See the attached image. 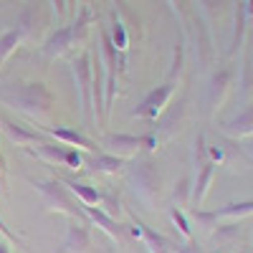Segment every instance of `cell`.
<instances>
[{
  "instance_id": "cell-10",
  "label": "cell",
  "mask_w": 253,
  "mask_h": 253,
  "mask_svg": "<svg viewBox=\"0 0 253 253\" xmlns=\"http://www.w3.org/2000/svg\"><path fill=\"white\" fill-rule=\"evenodd\" d=\"M74 41H76V36H74V28L71 26H61V28H56V33L46 41V56L48 58H56V56H63L71 46H74Z\"/></svg>"
},
{
  "instance_id": "cell-14",
  "label": "cell",
  "mask_w": 253,
  "mask_h": 253,
  "mask_svg": "<svg viewBox=\"0 0 253 253\" xmlns=\"http://www.w3.org/2000/svg\"><path fill=\"white\" fill-rule=\"evenodd\" d=\"M213 175H215V162H205V165L200 167L198 185H195V190H193V205H195V210L203 205L208 190H210V182H213Z\"/></svg>"
},
{
  "instance_id": "cell-29",
  "label": "cell",
  "mask_w": 253,
  "mask_h": 253,
  "mask_svg": "<svg viewBox=\"0 0 253 253\" xmlns=\"http://www.w3.org/2000/svg\"><path fill=\"white\" fill-rule=\"evenodd\" d=\"M248 13H251V15H253V0H251V8H248Z\"/></svg>"
},
{
  "instance_id": "cell-7",
  "label": "cell",
  "mask_w": 253,
  "mask_h": 253,
  "mask_svg": "<svg viewBox=\"0 0 253 253\" xmlns=\"http://www.w3.org/2000/svg\"><path fill=\"white\" fill-rule=\"evenodd\" d=\"M172 96V84H162V86L152 89L142 99V104L134 109V117H147V119H157V114H162V109L167 107V101Z\"/></svg>"
},
{
  "instance_id": "cell-25",
  "label": "cell",
  "mask_w": 253,
  "mask_h": 253,
  "mask_svg": "<svg viewBox=\"0 0 253 253\" xmlns=\"http://www.w3.org/2000/svg\"><path fill=\"white\" fill-rule=\"evenodd\" d=\"M0 236H3L8 243H18V236H15V233H10V228L5 225V220H3V218H0Z\"/></svg>"
},
{
  "instance_id": "cell-2",
  "label": "cell",
  "mask_w": 253,
  "mask_h": 253,
  "mask_svg": "<svg viewBox=\"0 0 253 253\" xmlns=\"http://www.w3.org/2000/svg\"><path fill=\"white\" fill-rule=\"evenodd\" d=\"M33 187L41 193V198H43V203H46L48 210H56V213L69 215L71 220H86L81 203L74 198V193L66 187V182H63V180H56V177L33 180Z\"/></svg>"
},
{
  "instance_id": "cell-9",
  "label": "cell",
  "mask_w": 253,
  "mask_h": 253,
  "mask_svg": "<svg viewBox=\"0 0 253 253\" xmlns=\"http://www.w3.org/2000/svg\"><path fill=\"white\" fill-rule=\"evenodd\" d=\"M43 132L61 139L63 144L69 147H79V150H86V152H96V142H91L86 134H81L79 129H69V126H43Z\"/></svg>"
},
{
  "instance_id": "cell-22",
  "label": "cell",
  "mask_w": 253,
  "mask_h": 253,
  "mask_svg": "<svg viewBox=\"0 0 253 253\" xmlns=\"http://www.w3.org/2000/svg\"><path fill=\"white\" fill-rule=\"evenodd\" d=\"M112 43H114L119 51L126 48V33H124V28H122V23H119L117 15H114V28H112Z\"/></svg>"
},
{
  "instance_id": "cell-13",
  "label": "cell",
  "mask_w": 253,
  "mask_h": 253,
  "mask_svg": "<svg viewBox=\"0 0 253 253\" xmlns=\"http://www.w3.org/2000/svg\"><path fill=\"white\" fill-rule=\"evenodd\" d=\"M3 132L8 134V139L18 147H23V144H36V142H43V134H38V132H31L28 126L23 124H15V122H3Z\"/></svg>"
},
{
  "instance_id": "cell-16",
  "label": "cell",
  "mask_w": 253,
  "mask_h": 253,
  "mask_svg": "<svg viewBox=\"0 0 253 253\" xmlns=\"http://www.w3.org/2000/svg\"><path fill=\"white\" fill-rule=\"evenodd\" d=\"M66 182V187L74 193V198H79L81 205H99L101 203V193L96 187L86 185V182H76V180H63Z\"/></svg>"
},
{
  "instance_id": "cell-17",
  "label": "cell",
  "mask_w": 253,
  "mask_h": 253,
  "mask_svg": "<svg viewBox=\"0 0 253 253\" xmlns=\"http://www.w3.org/2000/svg\"><path fill=\"white\" fill-rule=\"evenodd\" d=\"M142 241L150 253H172V241H167L165 236H160L157 230L142 225Z\"/></svg>"
},
{
  "instance_id": "cell-1",
  "label": "cell",
  "mask_w": 253,
  "mask_h": 253,
  "mask_svg": "<svg viewBox=\"0 0 253 253\" xmlns=\"http://www.w3.org/2000/svg\"><path fill=\"white\" fill-rule=\"evenodd\" d=\"M0 101L36 122L46 119L56 104V96L43 81H13L0 86Z\"/></svg>"
},
{
  "instance_id": "cell-24",
  "label": "cell",
  "mask_w": 253,
  "mask_h": 253,
  "mask_svg": "<svg viewBox=\"0 0 253 253\" xmlns=\"http://www.w3.org/2000/svg\"><path fill=\"white\" fill-rule=\"evenodd\" d=\"M63 15H66V0H53V18L63 20Z\"/></svg>"
},
{
  "instance_id": "cell-30",
  "label": "cell",
  "mask_w": 253,
  "mask_h": 253,
  "mask_svg": "<svg viewBox=\"0 0 253 253\" xmlns=\"http://www.w3.org/2000/svg\"><path fill=\"white\" fill-rule=\"evenodd\" d=\"M69 3H76V0H69Z\"/></svg>"
},
{
  "instance_id": "cell-3",
  "label": "cell",
  "mask_w": 253,
  "mask_h": 253,
  "mask_svg": "<svg viewBox=\"0 0 253 253\" xmlns=\"http://www.w3.org/2000/svg\"><path fill=\"white\" fill-rule=\"evenodd\" d=\"M71 71H74V79H76V86H79V96H81V114L84 119H91L96 122L94 117V107H91V99H94V69H91V56L89 53H81L74 63H71Z\"/></svg>"
},
{
  "instance_id": "cell-26",
  "label": "cell",
  "mask_w": 253,
  "mask_h": 253,
  "mask_svg": "<svg viewBox=\"0 0 253 253\" xmlns=\"http://www.w3.org/2000/svg\"><path fill=\"white\" fill-rule=\"evenodd\" d=\"M210 157H213V162H215V160L220 162V160H223V152H220V150H215V147H210Z\"/></svg>"
},
{
  "instance_id": "cell-15",
  "label": "cell",
  "mask_w": 253,
  "mask_h": 253,
  "mask_svg": "<svg viewBox=\"0 0 253 253\" xmlns=\"http://www.w3.org/2000/svg\"><path fill=\"white\" fill-rule=\"evenodd\" d=\"M246 215H253V200H243V203H230L220 210H213L215 220H241Z\"/></svg>"
},
{
  "instance_id": "cell-8",
  "label": "cell",
  "mask_w": 253,
  "mask_h": 253,
  "mask_svg": "<svg viewBox=\"0 0 253 253\" xmlns=\"http://www.w3.org/2000/svg\"><path fill=\"white\" fill-rule=\"evenodd\" d=\"M81 208H84V215H86V220L91 225L104 230V233H107L109 238H114V241H124V228L114 218H109L101 208H96V205H81Z\"/></svg>"
},
{
  "instance_id": "cell-4",
  "label": "cell",
  "mask_w": 253,
  "mask_h": 253,
  "mask_svg": "<svg viewBox=\"0 0 253 253\" xmlns=\"http://www.w3.org/2000/svg\"><path fill=\"white\" fill-rule=\"evenodd\" d=\"M101 147H104V152L126 160V157L137 155L139 150H155L157 139L152 134H144V137H134V134H107V137L101 139Z\"/></svg>"
},
{
  "instance_id": "cell-11",
  "label": "cell",
  "mask_w": 253,
  "mask_h": 253,
  "mask_svg": "<svg viewBox=\"0 0 253 253\" xmlns=\"http://www.w3.org/2000/svg\"><path fill=\"white\" fill-rule=\"evenodd\" d=\"M31 155L41 157L48 165H66L69 162V147L63 144H53V142H36L33 150H28Z\"/></svg>"
},
{
  "instance_id": "cell-19",
  "label": "cell",
  "mask_w": 253,
  "mask_h": 253,
  "mask_svg": "<svg viewBox=\"0 0 253 253\" xmlns=\"http://www.w3.org/2000/svg\"><path fill=\"white\" fill-rule=\"evenodd\" d=\"M20 36H23L20 31H8V33L0 36V63H5V61H8V56L18 48Z\"/></svg>"
},
{
  "instance_id": "cell-6",
  "label": "cell",
  "mask_w": 253,
  "mask_h": 253,
  "mask_svg": "<svg viewBox=\"0 0 253 253\" xmlns=\"http://www.w3.org/2000/svg\"><path fill=\"white\" fill-rule=\"evenodd\" d=\"M58 253H91V230L86 220H71Z\"/></svg>"
},
{
  "instance_id": "cell-18",
  "label": "cell",
  "mask_w": 253,
  "mask_h": 253,
  "mask_svg": "<svg viewBox=\"0 0 253 253\" xmlns=\"http://www.w3.org/2000/svg\"><path fill=\"white\" fill-rule=\"evenodd\" d=\"M225 132L230 137H246V134H253V107H248L241 117H236L233 122L225 124Z\"/></svg>"
},
{
  "instance_id": "cell-27",
  "label": "cell",
  "mask_w": 253,
  "mask_h": 253,
  "mask_svg": "<svg viewBox=\"0 0 253 253\" xmlns=\"http://www.w3.org/2000/svg\"><path fill=\"white\" fill-rule=\"evenodd\" d=\"M0 253H10V248H8L5 243H0Z\"/></svg>"
},
{
  "instance_id": "cell-12",
  "label": "cell",
  "mask_w": 253,
  "mask_h": 253,
  "mask_svg": "<svg viewBox=\"0 0 253 253\" xmlns=\"http://www.w3.org/2000/svg\"><path fill=\"white\" fill-rule=\"evenodd\" d=\"M84 162L89 165V170H91V172L114 175V172H119L122 167H124V162H126V160H122V157H114V155H109V152H96V155L86 157Z\"/></svg>"
},
{
  "instance_id": "cell-5",
  "label": "cell",
  "mask_w": 253,
  "mask_h": 253,
  "mask_svg": "<svg viewBox=\"0 0 253 253\" xmlns=\"http://www.w3.org/2000/svg\"><path fill=\"white\" fill-rule=\"evenodd\" d=\"M129 182L134 185L137 195H139L142 200L152 203V200L157 198L160 177L155 175V170H152V165H150V162H137V165L132 167V172H129Z\"/></svg>"
},
{
  "instance_id": "cell-28",
  "label": "cell",
  "mask_w": 253,
  "mask_h": 253,
  "mask_svg": "<svg viewBox=\"0 0 253 253\" xmlns=\"http://www.w3.org/2000/svg\"><path fill=\"white\" fill-rule=\"evenodd\" d=\"M3 167H5V160H3V157H0V175H3Z\"/></svg>"
},
{
  "instance_id": "cell-20",
  "label": "cell",
  "mask_w": 253,
  "mask_h": 253,
  "mask_svg": "<svg viewBox=\"0 0 253 253\" xmlns=\"http://www.w3.org/2000/svg\"><path fill=\"white\" fill-rule=\"evenodd\" d=\"M101 210H104V213H107L109 218H119V213H122V208H119V198L114 195V193H101Z\"/></svg>"
},
{
  "instance_id": "cell-21",
  "label": "cell",
  "mask_w": 253,
  "mask_h": 253,
  "mask_svg": "<svg viewBox=\"0 0 253 253\" xmlns=\"http://www.w3.org/2000/svg\"><path fill=\"white\" fill-rule=\"evenodd\" d=\"M172 223L180 228V233H182L187 241H193V230H190V220L185 218V213H182L180 208H175V210H172Z\"/></svg>"
},
{
  "instance_id": "cell-23",
  "label": "cell",
  "mask_w": 253,
  "mask_h": 253,
  "mask_svg": "<svg viewBox=\"0 0 253 253\" xmlns=\"http://www.w3.org/2000/svg\"><path fill=\"white\" fill-rule=\"evenodd\" d=\"M175 198H180V203H182V205L187 203V198H190V187H187V180H182V182L177 185V190H175Z\"/></svg>"
}]
</instances>
